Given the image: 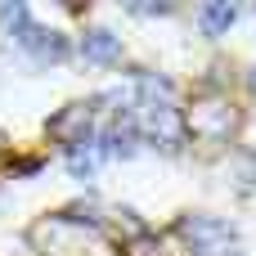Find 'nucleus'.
Masks as SVG:
<instances>
[{
  "label": "nucleus",
  "instance_id": "f257e3e1",
  "mask_svg": "<svg viewBox=\"0 0 256 256\" xmlns=\"http://www.w3.org/2000/svg\"><path fill=\"white\" fill-rule=\"evenodd\" d=\"M140 144H144V135H140L135 112L117 108V112L108 117V126L99 130V144H94V148H99V158H135Z\"/></svg>",
  "mask_w": 256,
  "mask_h": 256
},
{
  "label": "nucleus",
  "instance_id": "f03ea898",
  "mask_svg": "<svg viewBox=\"0 0 256 256\" xmlns=\"http://www.w3.org/2000/svg\"><path fill=\"white\" fill-rule=\"evenodd\" d=\"M184 130H194L198 140H212V144H225L230 130H234V112L225 99H212V104H198L184 122Z\"/></svg>",
  "mask_w": 256,
  "mask_h": 256
},
{
  "label": "nucleus",
  "instance_id": "7ed1b4c3",
  "mask_svg": "<svg viewBox=\"0 0 256 256\" xmlns=\"http://www.w3.org/2000/svg\"><path fill=\"white\" fill-rule=\"evenodd\" d=\"M90 126H94V108H90V104H72L68 112H58V117L50 122V135L63 140V148L72 153V148L90 144Z\"/></svg>",
  "mask_w": 256,
  "mask_h": 256
},
{
  "label": "nucleus",
  "instance_id": "20e7f679",
  "mask_svg": "<svg viewBox=\"0 0 256 256\" xmlns=\"http://www.w3.org/2000/svg\"><path fill=\"white\" fill-rule=\"evenodd\" d=\"M176 234L189 238L194 252H212V248H220V243L234 238V230H230L225 220H216V216H184V220L176 225Z\"/></svg>",
  "mask_w": 256,
  "mask_h": 256
},
{
  "label": "nucleus",
  "instance_id": "39448f33",
  "mask_svg": "<svg viewBox=\"0 0 256 256\" xmlns=\"http://www.w3.org/2000/svg\"><path fill=\"white\" fill-rule=\"evenodd\" d=\"M81 54H86V63L112 68V63H122V36H112L108 27H94L81 36Z\"/></svg>",
  "mask_w": 256,
  "mask_h": 256
},
{
  "label": "nucleus",
  "instance_id": "423d86ee",
  "mask_svg": "<svg viewBox=\"0 0 256 256\" xmlns=\"http://www.w3.org/2000/svg\"><path fill=\"white\" fill-rule=\"evenodd\" d=\"M22 50H27L36 63H63V58H68V40H63L58 32H45V27H32L27 40H22Z\"/></svg>",
  "mask_w": 256,
  "mask_h": 256
},
{
  "label": "nucleus",
  "instance_id": "0eeeda50",
  "mask_svg": "<svg viewBox=\"0 0 256 256\" xmlns=\"http://www.w3.org/2000/svg\"><path fill=\"white\" fill-rule=\"evenodd\" d=\"M32 27H36V22H32L27 4H4V9H0V36H9L14 45H22Z\"/></svg>",
  "mask_w": 256,
  "mask_h": 256
},
{
  "label": "nucleus",
  "instance_id": "6e6552de",
  "mask_svg": "<svg viewBox=\"0 0 256 256\" xmlns=\"http://www.w3.org/2000/svg\"><path fill=\"white\" fill-rule=\"evenodd\" d=\"M234 18H238V9H234L230 0H220V4H202V9H198V22H202V32H207V36L230 32V27H234Z\"/></svg>",
  "mask_w": 256,
  "mask_h": 256
},
{
  "label": "nucleus",
  "instance_id": "1a4fd4ad",
  "mask_svg": "<svg viewBox=\"0 0 256 256\" xmlns=\"http://www.w3.org/2000/svg\"><path fill=\"white\" fill-rule=\"evenodd\" d=\"M68 171H72L76 180H94V171H99V148H94V144L72 148V153H68Z\"/></svg>",
  "mask_w": 256,
  "mask_h": 256
},
{
  "label": "nucleus",
  "instance_id": "9d476101",
  "mask_svg": "<svg viewBox=\"0 0 256 256\" xmlns=\"http://www.w3.org/2000/svg\"><path fill=\"white\" fill-rule=\"evenodd\" d=\"M234 171H238V189H256V153H238L234 158Z\"/></svg>",
  "mask_w": 256,
  "mask_h": 256
},
{
  "label": "nucleus",
  "instance_id": "9b49d317",
  "mask_svg": "<svg viewBox=\"0 0 256 256\" xmlns=\"http://www.w3.org/2000/svg\"><path fill=\"white\" fill-rule=\"evenodd\" d=\"M130 14H144V18H153V14H171V4H130Z\"/></svg>",
  "mask_w": 256,
  "mask_h": 256
},
{
  "label": "nucleus",
  "instance_id": "f8f14e48",
  "mask_svg": "<svg viewBox=\"0 0 256 256\" xmlns=\"http://www.w3.org/2000/svg\"><path fill=\"white\" fill-rule=\"evenodd\" d=\"M248 81H252V90H256V68H252V76H248Z\"/></svg>",
  "mask_w": 256,
  "mask_h": 256
},
{
  "label": "nucleus",
  "instance_id": "ddd939ff",
  "mask_svg": "<svg viewBox=\"0 0 256 256\" xmlns=\"http://www.w3.org/2000/svg\"><path fill=\"white\" fill-rule=\"evenodd\" d=\"M225 256H238V252H225Z\"/></svg>",
  "mask_w": 256,
  "mask_h": 256
}]
</instances>
